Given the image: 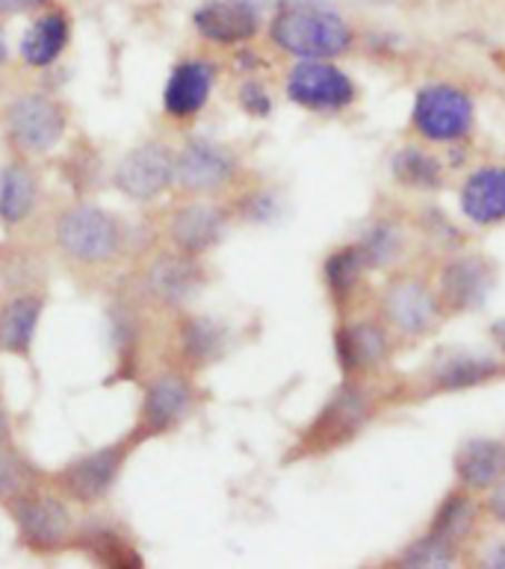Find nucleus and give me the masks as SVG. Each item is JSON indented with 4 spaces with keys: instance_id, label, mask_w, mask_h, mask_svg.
I'll return each instance as SVG.
<instances>
[{
    "instance_id": "obj_1",
    "label": "nucleus",
    "mask_w": 505,
    "mask_h": 569,
    "mask_svg": "<svg viewBox=\"0 0 505 569\" xmlns=\"http://www.w3.org/2000/svg\"><path fill=\"white\" fill-rule=\"evenodd\" d=\"M273 42L296 60H335L351 48V27L335 9L319 3H287L269 24Z\"/></svg>"
},
{
    "instance_id": "obj_2",
    "label": "nucleus",
    "mask_w": 505,
    "mask_h": 569,
    "mask_svg": "<svg viewBox=\"0 0 505 569\" xmlns=\"http://www.w3.org/2000/svg\"><path fill=\"white\" fill-rule=\"evenodd\" d=\"M53 233H57V246L62 248V254L89 266L110 263L125 242V230H121L119 219L95 204L69 207L57 219Z\"/></svg>"
},
{
    "instance_id": "obj_3",
    "label": "nucleus",
    "mask_w": 505,
    "mask_h": 569,
    "mask_svg": "<svg viewBox=\"0 0 505 569\" xmlns=\"http://www.w3.org/2000/svg\"><path fill=\"white\" fill-rule=\"evenodd\" d=\"M66 110L44 92L18 94L7 107V133L24 153H48L66 137Z\"/></svg>"
},
{
    "instance_id": "obj_4",
    "label": "nucleus",
    "mask_w": 505,
    "mask_h": 569,
    "mask_svg": "<svg viewBox=\"0 0 505 569\" xmlns=\"http://www.w3.org/2000/svg\"><path fill=\"white\" fill-rule=\"evenodd\" d=\"M414 128L432 142H455L473 128V101L455 86H426L414 101Z\"/></svg>"
},
{
    "instance_id": "obj_5",
    "label": "nucleus",
    "mask_w": 505,
    "mask_h": 569,
    "mask_svg": "<svg viewBox=\"0 0 505 569\" xmlns=\"http://www.w3.org/2000/svg\"><path fill=\"white\" fill-rule=\"evenodd\" d=\"M175 157L178 153L160 142L137 144L119 160L112 171V183L130 201H155L175 183Z\"/></svg>"
},
{
    "instance_id": "obj_6",
    "label": "nucleus",
    "mask_w": 505,
    "mask_h": 569,
    "mask_svg": "<svg viewBox=\"0 0 505 569\" xmlns=\"http://www.w3.org/2000/svg\"><path fill=\"white\" fill-rule=\"evenodd\" d=\"M9 510H12V519H16L18 535L30 549L53 552L69 540L71 510L57 496L24 490V493H18L16 499L9 501Z\"/></svg>"
},
{
    "instance_id": "obj_7",
    "label": "nucleus",
    "mask_w": 505,
    "mask_h": 569,
    "mask_svg": "<svg viewBox=\"0 0 505 569\" xmlns=\"http://www.w3.org/2000/svg\"><path fill=\"white\" fill-rule=\"evenodd\" d=\"M287 94L305 110L331 112L355 101V86L328 60H301L287 74Z\"/></svg>"
},
{
    "instance_id": "obj_8",
    "label": "nucleus",
    "mask_w": 505,
    "mask_h": 569,
    "mask_svg": "<svg viewBox=\"0 0 505 569\" xmlns=\"http://www.w3.org/2000/svg\"><path fill=\"white\" fill-rule=\"evenodd\" d=\"M237 171V160L222 144L207 142V139H192L184 144V151L175 157V180L187 192L207 196L222 189Z\"/></svg>"
},
{
    "instance_id": "obj_9",
    "label": "nucleus",
    "mask_w": 505,
    "mask_h": 569,
    "mask_svg": "<svg viewBox=\"0 0 505 569\" xmlns=\"http://www.w3.org/2000/svg\"><path fill=\"white\" fill-rule=\"evenodd\" d=\"M121 463H125V446H107V449L89 451L83 458L71 460L69 467L57 476V481L69 499L92 505V501L110 493L116 478H119Z\"/></svg>"
},
{
    "instance_id": "obj_10",
    "label": "nucleus",
    "mask_w": 505,
    "mask_h": 569,
    "mask_svg": "<svg viewBox=\"0 0 505 569\" xmlns=\"http://www.w3.org/2000/svg\"><path fill=\"white\" fill-rule=\"evenodd\" d=\"M198 36L214 44H242L260 30V12L251 0H205L192 16Z\"/></svg>"
},
{
    "instance_id": "obj_11",
    "label": "nucleus",
    "mask_w": 505,
    "mask_h": 569,
    "mask_svg": "<svg viewBox=\"0 0 505 569\" xmlns=\"http://www.w3.org/2000/svg\"><path fill=\"white\" fill-rule=\"evenodd\" d=\"M205 287V272L192 254H166L148 269V289L166 307H187Z\"/></svg>"
},
{
    "instance_id": "obj_12",
    "label": "nucleus",
    "mask_w": 505,
    "mask_h": 569,
    "mask_svg": "<svg viewBox=\"0 0 505 569\" xmlns=\"http://www.w3.org/2000/svg\"><path fill=\"white\" fill-rule=\"evenodd\" d=\"M216 83V69L205 60L178 62L171 69L164 89V107L171 119H189L196 116L210 98V89Z\"/></svg>"
},
{
    "instance_id": "obj_13",
    "label": "nucleus",
    "mask_w": 505,
    "mask_h": 569,
    "mask_svg": "<svg viewBox=\"0 0 505 569\" xmlns=\"http://www.w3.org/2000/svg\"><path fill=\"white\" fill-rule=\"evenodd\" d=\"M192 408V387L180 375H157L148 383L142 401V426L151 433H164L180 426Z\"/></svg>"
},
{
    "instance_id": "obj_14",
    "label": "nucleus",
    "mask_w": 505,
    "mask_h": 569,
    "mask_svg": "<svg viewBox=\"0 0 505 569\" xmlns=\"http://www.w3.org/2000/svg\"><path fill=\"white\" fill-rule=\"evenodd\" d=\"M169 233L184 254H205L225 237V213L214 204L180 207L171 219Z\"/></svg>"
},
{
    "instance_id": "obj_15",
    "label": "nucleus",
    "mask_w": 505,
    "mask_h": 569,
    "mask_svg": "<svg viewBox=\"0 0 505 569\" xmlns=\"http://www.w3.org/2000/svg\"><path fill=\"white\" fill-rule=\"evenodd\" d=\"M462 213L476 224L505 221V166L473 171L462 189Z\"/></svg>"
},
{
    "instance_id": "obj_16",
    "label": "nucleus",
    "mask_w": 505,
    "mask_h": 569,
    "mask_svg": "<svg viewBox=\"0 0 505 569\" xmlns=\"http://www.w3.org/2000/svg\"><path fill=\"white\" fill-rule=\"evenodd\" d=\"M44 301L39 296H16L0 307V351L24 357L30 351L42 322Z\"/></svg>"
},
{
    "instance_id": "obj_17",
    "label": "nucleus",
    "mask_w": 505,
    "mask_h": 569,
    "mask_svg": "<svg viewBox=\"0 0 505 569\" xmlns=\"http://www.w3.org/2000/svg\"><path fill=\"white\" fill-rule=\"evenodd\" d=\"M455 469L464 485L473 490L494 487L505 476V446L499 440H471L464 442Z\"/></svg>"
},
{
    "instance_id": "obj_18",
    "label": "nucleus",
    "mask_w": 505,
    "mask_h": 569,
    "mask_svg": "<svg viewBox=\"0 0 505 569\" xmlns=\"http://www.w3.org/2000/svg\"><path fill=\"white\" fill-rule=\"evenodd\" d=\"M69 33V18L62 16V12H48V16L36 18L33 27H30L24 39H21V57H24L27 66H33V69H48V66H53V62L60 60V53L66 51Z\"/></svg>"
},
{
    "instance_id": "obj_19",
    "label": "nucleus",
    "mask_w": 505,
    "mask_h": 569,
    "mask_svg": "<svg viewBox=\"0 0 505 569\" xmlns=\"http://www.w3.org/2000/svg\"><path fill=\"white\" fill-rule=\"evenodd\" d=\"M39 201V180L21 162H9L0 171V221L21 224L33 216Z\"/></svg>"
},
{
    "instance_id": "obj_20",
    "label": "nucleus",
    "mask_w": 505,
    "mask_h": 569,
    "mask_svg": "<svg viewBox=\"0 0 505 569\" xmlns=\"http://www.w3.org/2000/svg\"><path fill=\"white\" fill-rule=\"evenodd\" d=\"M390 322L405 333H423L435 319V301L417 283H399L385 298Z\"/></svg>"
},
{
    "instance_id": "obj_21",
    "label": "nucleus",
    "mask_w": 505,
    "mask_h": 569,
    "mask_svg": "<svg viewBox=\"0 0 505 569\" xmlns=\"http://www.w3.org/2000/svg\"><path fill=\"white\" fill-rule=\"evenodd\" d=\"M444 289L449 301L458 307H473L479 305L485 292H488V274H485V266L476 260V257H467V260H458L446 269L444 274Z\"/></svg>"
},
{
    "instance_id": "obj_22",
    "label": "nucleus",
    "mask_w": 505,
    "mask_h": 569,
    "mask_svg": "<svg viewBox=\"0 0 505 569\" xmlns=\"http://www.w3.org/2000/svg\"><path fill=\"white\" fill-rule=\"evenodd\" d=\"M385 351V340L376 328L369 325H358V328H343L337 337V355H340V366L346 372L358 369V366L376 363Z\"/></svg>"
},
{
    "instance_id": "obj_23",
    "label": "nucleus",
    "mask_w": 505,
    "mask_h": 569,
    "mask_svg": "<svg viewBox=\"0 0 505 569\" xmlns=\"http://www.w3.org/2000/svg\"><path fill=\"white\" fill-rule=\"evenodd\" d=\"M499 366L497 360L476 355H455L440 363L435 381L440 390H458V387H473V383L485 381L491 375H497Z\"/></svg>"
},
{
    "instance_id": "obj_24",
    "label": "nucleus",
    "mask_w": 505,
    "mask_h": 569,
    "mask_svg": "<svg viewBox=\"0 0 505 569\" xmlns=\"http://www.w3.org/2000/svg\"><path fill=\"white\" fill-rule=\"evenodd\" d=\"M180 340H184V351L192 363H207L214 360L225 346V331L214 319H205V316H192L184 322V331H180Z\"/></svg>"
},
{
    "instance_id": "obj_25",
    "label": "nucleus",
    "mask_w": 505,
    "mask_h": 569,
    "mask_svg": "<svg viewBox=\"0 0 505 569\" xmlns=\"http://www.w3.org/2000/svg\"><path fill=\"white\" fill-rule=\"evenodd\" d=\"M367 266L369 263H367V254H364V248L360 246L343 248V251L328 257V263H326L328 287L335 289V292H349Z\"/></svg>"
},
{
    "instance_id": "obj_26",
    "label": "nucleus",
    "mask_w": 505,
    "mask_h": 569,
    "mask_svg": "<svg viewBox=\"0 0 505 569\" xmlns=\"http://www.w3.org/2000/svg\"><path fill=\"white\" fill-rule=\"evenodd\" d=\"M394 174L403 180L405 187H417V189H432L440 180V169L437 162L423 151H403L394 160Z\"/></svg>"
},
{
    "instance_id": "obj_27",
    "label": "nucleus",
    "mask_w": 505,
    "mask_h": 569,
    "mask_svg": "<svg viewBox=\"0 0 505 569\" xmlns=\"http://www.w3.org/2000/svg\"><path fill=\"white\" fill-rule=\"evenodd\" d=\"M471 519H473V508L471 501L462 499V496H455V499H449L440 508V513H437L435 519V528H432V535L435 540H440V543L453 546L458 537L471 528Z\"/></svg>"
},
{
    "instance_id": "obj_28",
    "label": "nucleus",
    "mask_w": 505,
    "mask_h": 569,
    "mask_svg": "<svg viewBox=\"0 0 505 569\" xmlns=\"http://www.w3.org/2000/svg\"><path fill=\"white\" fill-rule=\"evenodd\" d=\"M27 469L21 467V460L9 458V455H0V496L7 499H16L18 493L27 490Z\"/></svg>"
},
{
    "instance_id": "obj_29",
    "label": "nucleus",
    "mask_w": 505,
    "mask_h": 569,
    "mask_svg": "<svg viewBox=\"0 0 505 569\" xmlns=\"http://www.w3.org/2000/svg\"><path fill=\"white\" fill-rule=\"evenodd\" d=\"M240 103L242 110L249 112V116H257V119H264L266 112L273 110V101H269V94H266V89L260 83H246L240 89Z\"/></svg>"
},
{
    "instance_id": "obj_30",
    "label": "nucleus",
    "mask_w": 505,
    "mask_h": 569,
    "mask_svg": "<svg viewBox=\"0 0 505 569\" xmlns=\"http://www.w3.org/2000/svg\"><path fill=\"white\" fill-rule=\"evenodd\" d=\"M48 0H0V16H24L33 9H42Z\"/></svg>"
},
{
    "instance_id": "obj_31",
    "label": "nucleus",
    "mask_w": 505,
    "mask_h": 569,
    "mask_svg": "<svg viewBox=\"0 0 505 569\" xmlns=\"http://www.w3.org/2000/svg\"><path fill=\"white\" fill-rule=\"evenodd\" d=\"M488 510L494 513V519H497V522H503V526H505V476L499 478L497 485H494V493H491Z\"/></svg>"
},
{
    "instance_id": "obj_32",
    "label": "nucleus",
    "mask_w": 505,
    "mask_h": 569,
    "mask_svg": "<svg viewBox=\"0 0 505 569\" xmlns=\"http://www.w3.org/2000/svg\"><path fill=\"white\" fill-rule=\"evenodd\" d=\"M9 437H12V428H9L7 410L0 408V449H7V446H9Z\"/></svg>"
},
{
    "instance_id": "obj_33",
    "label": "nucleus",
    "mask_w": 505,
    "mask_h": 569,
    "mask_svg": "<svg viewBox=\"0 0 505 569\" xmlns=\"http://www.w3.org/2000/svg\"><path fill=\"white\" fill-rule=\"evenodd\" d=\"M491 563H494V567H505V546H499L497 552L491 555Z\"/></svg>"
},
{
    "instance_id": "obj_34",
    "label": "nucleus",
    "mask_w": 505,
    "mask_h": 569,
    "mask_svg": "<svg viewBox=\"0 0 505 569\" xmlns=\"http://www.w3.org/2000/svg\"><path fill=\"white\" fill-rule=\"evenodd\" d=\"M494 337H497V342L505 349V322L494 325Z\"/></svg>"
},
{
    "instance_id": "obj_35",
    "label": "nucleus",
    "mask_w": 505,
    "mask_h": 569,
    "mask_svg": "<svg viewBox=\"0 0 505 569\" xmlns=\"http://www.w3.org/2000/svg\"><path fill=\"white\" fill-rule=\"evenodd\" d=\"M7 60V39H3V33H0V62Z\"/></svg>"
},
{
    "instance_id": "obj_36",
    "label": "nucleus",
    "mask_w": 505,
    "mask_h": 569,
    "mask_svg": "<svg viewBox=\"0 0 505 569\" xmlns=\"http://www.w3.org/2000/svg\"><path fill=\"white\" fill-rule=\"evenodd\" d=\"M355 3H387V0H355Z\"/></svg>"
}]
</instances>
